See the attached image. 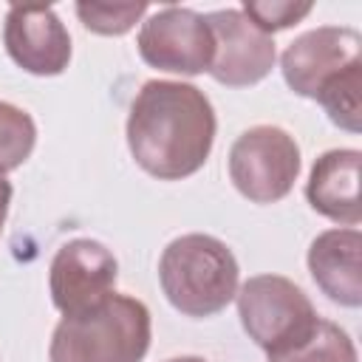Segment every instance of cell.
I'll list each match as a JSON object with an SVG mask.
<instances>
[{
	"instance_id": "cell-1",
	"label": "cell",
	"mask_w": 362,
	"mask_h": 362,
	"mask_svg": "<svg viewBox=\"0 0 362 362\" xmlns=\"http://www.w3.org/2000/svg\"><path fill=\"white\" fill-rule=\"evenodd\" d=\"M215 107L209 96L173 79H150L139 88L124 136L133 161L158 181L195 175L215 144Z\"/></svg>"
},
{
	"instance_id": "cell-2",
	"label": "cell",
	"mask_w": 362,
	"mask_h": 362,
	"mask_svg": "<svg viewBox=\"0 0 362 362\" xmlns=\"http://www.w3.org/2000/svg\"><path fill=\"white\" fill-rule=\"evenodd\" d=\"M150 339V308L130 294L113 291L96 308L57 322L48 362H141Z\"/></svg>"
},
{
	"instance_id": "cell-3",
	"label": "cell",
	"mask_w": 362,
	"mask_h": 362,
	"mask_svg": "<svg viewBox=\"0 0 362 362\" xmlns=\"http://www.w3.org/2000/svg\"><path fill=\"white\" fill-rule=\"evenodd\" d=\"M238 260L215 235L189 232L170 240L158 257V283L167 303L184 317H212L238 294Z\"/></svg>"
},
{
	"instance_id": "cell-4",
	"label": "cell",
	"mask_w": 362,
	"mask_h": 362,
	"mask_svg": "<svg viewBox=\"0 0 362 362\" xmlns=\"http://www.w3.org/2000/svg\"><path fill=\"white\" fill-rule=\"evenodd\" d=\"M238 317L246 337L266 351V356L283 354L308 339L320 322L308 294L283 274H255L238 294Z\"/></svg>"
},
{
	"instance_id": "cell-5",
	"label": "cell",
	"mask_w": 362,
	"mask_h": 362,
	"mask_svg": "<svg viewBox=\"0 0 362 362\" xmlns=\"http://www.w3.org/2000/svg\"><path fill=\"white\" fill-rule=\"evenodd\" d=\"M300 147L277 124H255L229 147L226 170L235 189L252 204L283 201L300 175Z\"/></svg>"
},
{
	"instance_id": "cell-6",
	"label": "cell",
	"mask_w": 362,
	"mask_h": 362,
	"mask_svg": "<svg viewBox=\"0 0 362 362\" xmlns=\"http://www.w3.org/2000/svg\"><path fill=\"white\" fill-rule=\"evenodd\" d=\"M136 45L150 68L181 76L209 71L215 54V37L206 17L184 6H161L153 11L141 23Z\"/></svg>"
},
{
	"instance_id": "cell-7",
	"label": "cell",
	"mask_w": 362,
	"mask_h": 362,
	"mask_svg": "<svg viewBox=\"0 0 362 362\" xmlns=\"http://www.w3.org/2000/svg\"><path fill=\"white\" fill-rule=\"evenodd\" d=\"M362 62V34L351 25H320L294 37L283 57L280 71L291 93L317 99L342 71Z\"/></svg>"
},
{
	"instance_id": "cell-8",
	"label": "cell",
	"mask_w": 362,
	"mask_h": 362,
	"mask_svg": "<svg viewBox=\"0 0 362 362\" xmlns=\"http://www.w3.org/2000/svg\"><path fill=\"white\" fill-rule=\"evenodd\" d=\"M119 277L113 252L93 238L62 243L48 269V291L62 317H74L105 303Z\"/></svg>"
},
{
	"instance_id": "cell-9",
	"label": "cell",
	"mask_w": 362,
	"mask_h": 362,
	"mask_svg": "<svg viewBox=\"0 0 362 362\" xmlns=\"http://www.w3.org/2000/svg\"><path fill=\"white\" fill-rule=\"evenodd\" d=\"M204 17L215 37V54L206 74L218 85L249 88L272 74L277 62L274 40L263 34L240 8H218Z\"/></svg>"
},
{
	"instance_id": "cell-10",
	"label": "cell",
	"mask_w": 362,
	"mask_h": 362,
	"mask_svg": "<svg viewBox=\"0 0 362 362\" xmlns=\"http://www.w3.org/2000/svg\"><path fill=\"white\" fill-rule=\"evenodd\" d=\"M3 45L31 76H59L71 62V34L51 6H8Z\"/></svg>"
},
{
	"instance_id": "cell-11",
	"label": "cell",
	"mask_w": 362,
	"mask_h": 362,
	"mask_svg": "<svg viewBox=\"0 0 362 362\" xmlns=\"http://www.w3.org/2000/svg\"><path fill=\"white\" fill-rule=\"evenodd\" d=\"M308 272L317 288L337 305H362V232L337 226L320 232L308 246Z\"/></svg>"
},
{
	"instance_id": "cell-12",
	"label": "cell",
	"mask_w": 362,
	"mask_h": 362,
	"mask_svg": "<svg viewBox=\"0 0 362 362\" xmlns=\"http://www.w3.org/2000/svg\"><path fill=\"white\" fill-rule=\"evenodd\" d=\"M359 161L362 153L354 147L325 150L305 181V198L314 212L339 223V226H359L362 204H359Z\"/></svg>"
},
{
	"instance_id": "cell-13",
	"label": "cell",
	"mask_w": 362,
	"mask_h": 362,
	"mask_svg": "<svg viewBox=\"0 0 362 362\" xmlns=\"http://www.w3.org/2000/svg\"><path fill=\"white\" fill-rule=\"evenodd\" d=\"M269 362H359V356H356V348H354L351 337L345 334V328L320 317V322L308 339H303L300 345H294L283 354L269 356Z\"/></svg>"
},
{
	"instance_id": "cell-14",
	"label": "cell",
	"mask_w": 362,
	"mask_h": 362,
	"mask_svg": "<svg viewBox=\"0 0 362 362\" xmlns=\"http://www.w3.org/2000/svg\"><path fill=\"white\" fill-rule=\"evenodd\" d=\"M314 102H320L331 124L348 133H359L362 130V62L342 71Z\"/></svg>"
},
{
	"instance_id": "cell-15",
	"label": "cell",
	"mask_w": 362,
	"mask_h": 362,
	"mask_svg": "<svg viewBox=\"0 0 362 362\" xmlns=\"http://www.w3.org/2000/svg\"><path fill=\"white\" fill-rule=\"evenodd\" d=\"M37 144V124L28 110L0 102V173H11L28 161Z\"/></svg>"
},
{
	"instance_id": "cell-16",
	"label": "cell",
	"mask_w": 362,
	"mask_h": 362,
	"mask_svg": "<svg viewBox=\"0 0 362 362\" xmlns=\"http://www.w3.org/2000/svg\"><path fill=\"white\" fill-rule=\"evenodd\" d=\"M79 23L102 37H122L127 34L147 11V3H76Z\"/></svg>"
},
{
	"instance_id": "cell-17",
	"label": "cell",
	"mask_w": 362,
	"mask_h": 362,
	"mask_svg": "<svg viewBox=\"0 0 362 362\" xmlns=\"http://www.w3.org/2000/svg\"><path fill=\"white\" fill-rule=\"evenodd\" d=\"M311 8L314 3H297V0H246L240 6V11L269 37L274 31L297 25L303 17L311 14Z\"/></svg>"
},
{
	"instance_id": "cell-18",
	"label": "cell",
	"mask_w": 362,
	"mask_h": 362,
	"mask_svg": "<svg viewBox=\"0 0 362 362\" xmlns=\"http://www.w3.org/2000/svg\"><path fill=\"white\" fill-rule=\"evenodd\" d=\"M11 195H14V187H11V181L0 173V235H3V226H6V218H8Z\"/></svg>"
},
{
	"instance_id": "cell-19",
	"label": "cell",
	"mask_w": 362,
	"mask_h": 362,
	"mask_svg": "<svg viewBox=\"0 0 362 362\" xmlns=\"http://www.w3.org/2000/svg\"><path fill=\"white\" fill-rule=\"evenodd\" d=\"M167 362H206L204 356H173V359H167Z\"/></svg>"
}]
</instances>
